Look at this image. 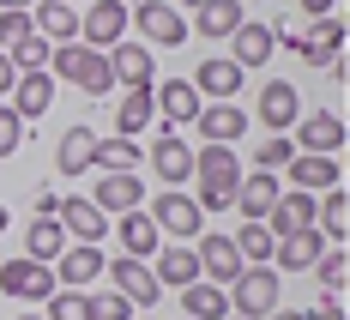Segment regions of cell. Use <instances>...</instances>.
<instances>
[{"instance_id":"1","label":"cell","mask_w":350,"mask_h":320,"mask_svg":"<svg viewBox=\"0 0 350 320\" xmlns=\"http://www.w3.org/2000/svg\"><path fill=\"white\" fill-rule=\"evenodd\" d=\"M242 157H236V145H206V151H193V181H200V194H193V206L200 212H224L230 200H236V181H242Z\"/></svg>"},{"instance_id":"2","label":"cell","mask_w":350,"mask_h":320,"mask_svg":"<svg viewBox=\"0 0 350 320\" xmlns=\"http://www.w3.org/2000/svg\"><path fill=\"white\" fill-rule=\"evenodd\" d=\"M278 272L272 266H242L236 272V284H230V315H242V320H266L272 308H278Z\"/></svg>"},{"instance_id":"3","label":"cell","mask_w":350,"mask_h":320,"mask_svg":"<svg viewBox=\"0 0 350 320\" xmlns=\"http://www.w3.org/2000/svg\"><path fill=\"white\" fill-rule=\"evenodd\" d=\"M145 217L157 224V236H206V212H200L193 194H181V187H163V194L145 206Z\"/></svg>"},{"instance_id":"4","label":"cell","mask_w":350,"mask_h":320,"mask_svg":"<svg viewBox=\"0 0 350 320\" xmlns=\"http://www.w3.org/2000/svg\"><path fill=\"white\" fill-rule=\"evenodd\" d=\"M79 42L97 49V55H109L115 42H127V6L121 0H91L79 12Z\"/></svg>"},{"instance_id":"5","label":"cell","mask_w":350,"mask_h":320,"mask_svg":"<svg viewBox=\"0 0 350 320\" xmlns=\"http://www.w3.org/2000/svg\"><path fill=\"white\" fill-rule=\"evenodd\" d=\"M127 25H139L145 42H163V49H181L187 42V18H181V6H170V0H139L127 12Z\"/></svg>"},{"instance_id":"6","label":"cell","mask_w":350,"mask_h":320,"mask_svg":"<svg viewBox=\"0 0 350 320\" xmlns=\"http://www.w3.org/2000/svg\"><path fill=\"white\" fill-rule=\"evenodd\" d=\"M85 200H91L103 217H121V212H139V206H145V187H139L133 170H103V181H97Z\"/></svg>"},{"instance_id":"7","label":"cell","mask_w":350,"mask_h":320,"mask_svg":"<svg viewBox=\"0 0 350 320\" xmlns=\"http://www.w3.org/2000/svg\"><path fill=\"white\" fill-rule=\"evenodd\" d=\"M0 290L18 296V302H49L55 296V272L18 254V260H0Z\"/></svg>"},{"instance_id":"8","label":"cell","mask_w":350,"mask_h":320,"mask_svg":"<svg viewBox=\"0 0 350 320\" xmlns=\"http://www.w3.org/2000/svg\"><path fill=\"white\" fill-rule=\"evenodd\" d=\"M103 278H115L109 290H121L133 308H151V302L163 296V284L151 278V266H145V260H127V254H115V260H109V266H103Z\"/></svg>"},{"instance_id":"9","label":"cell","mask_w":350,"mask_h":320,"mask_svg":"<svg viewBox=\"0 0 350 320\" xmlns=\"http://www.w3.org/2000/svg\"><path fill=\"white\" fill-rule=\"evenodd\" d=\"M290 145H296V151H308V157H338V151H345V121H338V115H326V109H320V115H302Z\"/></svg>"},{"instance_id":"10","label":"cell","mask_w":350,"mask_h":320,"mask_svg":"<svg viewBox=\"0 0 350 320\" xmlns=\"http://www.w3.org/2000/svg\"><path fill=\"white\" fill-rule=\"evenodd\" d=\"M103 248H91V242H72V248H61V260L49 266L55 272V284H67V290H85V284H97L103 278Z\"/></svg>"},{"instance_id":"11","label":"cell","mask_w":350,"mask_h":320,"mask_svg":"<svg viewBox=\"0 0 350 320\" xmlns=\"http://www.w3.org/2000/svg\"><path fill=\"white\" fill-rule=\"evenodd\" d=\"M151 170L163 176V187H181V181H193V145L175 139V127H163V133L151 139Z\"/></svg>"},{"instance_id":"12","label":"cell","mask_w":350,"mask_h":320,"mask_svg":"<svg viewBox=\"0 0 350 320\" xmlns=\"http://www.w3.org/2000/svg\"><path fill=\"white\" fill-rule=\"evenodd\" d=\"M187 85L200 91V103H206V97H211V103H230V97L242 91V67H236L230 55H206V61H200V72H193Z\"/></svg>"},{"instance_id":"13","label":"cell","mask_w":350,"mask_h":320,"mask_svg":"<svg viewBox=\"0 0 350 320\" xmlns=\"http://www.w3.org/2000/svg\"><path fill=\"white\" fill-rule=\"evenodd\" d=\"M103 61L115 72V91H151V49L145 42H115Z\"/></svg>"},{"instance_id":"14","label":"cell","mask_w":350,"mask_h":320,"mask_svg":"<svg viewBox=\"0 0 350 320\" xmlns=\"http://www.w3.org/2000/svg\"><path fill=\"white\" fill-rule=\"evenodd\" d=\"M193 260H200V278H206V284H224V290L236 284V272H242V254H236L230 236H200Z\"/></svg>"},{"instance_id":"15","label":"cell","mask_w":350,"mask_h":320,"mask_svg":"<svg viewBox=\"0 0 350 320\" xmlns=\"http://www.w3.org/2000/svg\"><path fill=\"white\" fill-rule=\"evenodd\" d=\"M314 217H320V200H314V194L284 187L278 206L266 212V230H272V236H296V230H314Z\"/></svg>"},{"instance_id":"16","label":"cell","mask_w":350,"mask_h":320,"mask_svg":"<svg viewBox=\"0 0 350 320\" xmlns=\"http://www.w3.org/2000/svg\"><path fill=\"white\" fill-rule=\"evenodd\" d=\"M115 242H121V254H127V260H145V266H151V260H157V248H163V236H157V224L145 217V206H139V212H121V217H115Z\"/></svg>"},{"instance_id":"17","label":"cell","mask_w":350,"mask_h":320,"mask_svg":"<svg viewBox=\"0 0 350 320\" xmlns=\"http://www.w3.org/2000/svg\"><path fill=\"white\" fill-rule=\"evenodd\" d=\"M193 127H200L206 145H236L247 133V109H236V103H200Z\"/></svg>"},{"instance_id":"18","label":"cell","mask_w":350,"mask_h":320,"mask_svg":"<svg viewBox=\"0 0 350 320\" xmlns=\"http://www.w3.org/2000/svg\"><path fill=\"white\" fill-rule=\"evenodd\" d=\"M296 121H302V97H296V85L272 79V85L260 91V127H266V133H290Z\"/></svg>"},{"instance_id":"19","label":"cell","mask_w":350,"mask_h":320,"mask_svg":"<svg viewBox=\"0 0 350 320\" xmlns=\"http://www.w3.org/2000/svg\"><path fill=\"white\" fill-rule=\"evenodd\" d=\"M284 170H290V187H296V194H332V187H338V157H308V151H296V157H290V163H284Z\"/></svg>"},{"instance_id":"20","label":"cell","mask_w":350,"mask_h":320,"mask_svg":"<svg viewBox=\"0 0 350 320\" xmlns=\"http://www.w3.org/2000/svg\"><path fill=\"white\" fill-rule=\"evenodd\" d=\"M278 194H284V181H278V176L254 170V176H242V181H236V200H230V206H242V217H247V224H266V212L278 206Z\"/></svg>"},{"instance_id":"21","label":"cell","mask_w":350,"mask_h":320,"mask_svg":"<svg viewBox=\"0 0 350 320\" xmlns=\"http://www.w3.org/2000/svg\"><path fill=\"white\" fill-rule=\"evenodd\" d=\"M326 248H332V242H326L320 230H296V236H278V248H272V260H278V266H272V272H314V260H320Z\"/></svg>"},{"instance_id":"22","label":"cell","mask_w":350,"mask_h":320,"mask_svg":"<svg viewBox=\"0 0 350 320\" xmlns=\"http://www.w3.org/2000/svg\"><path fill=\"white\" fill-rule=\"evenodd\" d=\"M31 25L42 42H79V6H67V0H36L31 6Z\"/></svg>"},{"instance_id":"23","label":"cell","mask_w":350,"mask_h":320,"mask_svg":"<svg viewBox=\"0 0 350 320\" xmlns=\"http://www.w3.org/2000/svg\"><path fill=\"white\" fill-rule=\"evenodd\" d=\"M55 224L67 230L72 242H91V248H97V242L109 236V217L97 212L91 200H79V194H72V200H61V212H55Z\"/></svg>"},{"instance_id":"24","label":"cell","mask_w":350,"mask_h":320,"mask_svg":"<svg viewBox=\"0 0 350 320\" xmlns=\"http://www.w3.org/2000/svg\"><path fill=\"white\" fill-rule=\"evenodd\" d=\"M6 97H12V103H6V109H12L18 121H36L42 109L55 103V79H49V72H18Z\"/></svg>"},{"instance_id":"25","label":"cell","mask_w":350,"mask_h":320,"mask_svg":"<svg viewBox=\"0 0 350 320\" xmlns=\"http://www.w3.org/2000/svg\"><path fill=\"white\" fill-rule=\"evenodd\" d=\"M230 42H236V49H230V61H236L242 72H247V67H266V61L278 55V42H272V25H254V18H242Z\"/></svg>"},{"instance_id":"26","label":"cell","mask_w":350,"mask_h":320,"mask_svg":"<svg viewBox=\"0 0 350 320\" xmlns=\"http://www.w3.org/2000/svg\"><path fill=\"white\" fill-rule=\"evenodd\" d=\"M151 103L163 115V127H181V121L200 115V91H193L187 79H163V91H151Z\"/></svg>"},{"instance_id":"27","label":"cell","mask_w":350,"mask_h":320,"mask_svg":"<svg viewBox=\"0 0 350 320\" xmlns=\"http://www.w3.org/2000/svg\"><path fill=\"white\" fill-rule=\"evenodd\" d=\"M236 25H242V0H211V6L193 12V25H187V31H200L206 42H230Z\"/></svg>"},{"instance_id":"28","label":"cell","mask_w":350,"mask_h":320,"mask_svg":"<svg viewBox=\"0 0 350 320\" xmlns=\"http://www.w3.org/2000/svg\"><path fill=\"white\" fill-rule=\"evenodd\" d=\"M151 91H157V85H151ZM151 91H121V109H115V139H139L145 127L157 121Z\"/></svg>"},{"instance_id":"29","label":"cell","mask_w":350,"mask_h":320,"mask_svg":"<svg viewBox=\"0 0 350 320\" xmlns=\"http://www.w3.org/2000/svg\"><path fill=\"white\" fill-rule=\"evenodd\" d=\"M61 248H67V230H61L55 217H31V224H25V260L55 266V260H61Z\"/></svg>"},{"instance_id":"30","label":"cell","mask_w":350,"mask_h":320,"mask_svg":"<svg viewBox=\"0 0 350 320\" xmlns=\"http://www.w3.org/2000/svg\"><path fill=\"white\" fill-rule=\"evenodd\" d=\"M91 157H97V133H91L85 121L67 127L61 145H55V170H61V176H79V170H91Z\"/></svg>"},{"instance_id":"31","label":"cell","mask_w":350,"mask_h":320,"mask_svg":"<svg viewBox=\"0 0 350 320\" xmlns=\"http://www.w3.org/2000/svg\"><path fill=\"white\" fill-rule=\"evenodd\" d=\"M181 315H187V320H224V315H230V290L193 278V284L181 290Z\"/></svg>"},{"instance_id":"32","label":"cell","mask_w":350,"mask_h":320,"mask_svg":"<svg viewBox=\"0 0 350 320\" xmlns=\"http://www.w3.org/2000/svg\"><path fill=\"white\" fill-rule=\"evenodd\" d=\"M338 49H345V25H338V18H320L314 31L302 36L296 61H308V67H326V61H338Z\"/></svg>"},{"instance_id":"33","label":"cell","mask_w":350,"mask_h":320,"mask_svg":"<svg viewBox=\"0 0 350 320\" xmlns=\"http://www.w3.org/2000/svg\"><path fill=\"white\" fill-rule=\"evenodd\" d=\"M151 278L157 284H175V290H187L193 278H200V260H193V248H157V260H151Z\"/></svg>"},{"instance_id":"34","label":"cell","mask_w":350,"mask_h":320,"mask_svg":"<svg viewBox=\"0 0 350 320\" xmlns=\"http://www.w3.org/2000/svg\"><path fill=\"white\" fill-rule=\"evenodd\" d=\"M314 230L326 236V242H332V248H345V236H350V200H345V187H332V194L320 200Z\"/></svg>"},{"instance_id":"35","label":"cell","mask_w":350,"mask_h":320,"mask_svg":"<svg viewBox=\"0 0 350 320\" xmlns=\"http://www.w3.org/2000/svg\"><path fill=\"white\" fill-rule=\"evenodd\" d=\"M230 242H236V254H242V266H272V248H278V236H272L266 224H242Z\"/></svg>"},{"instance_id":"36","label":"cell","mask_w":350,"mask_h":320,"mask_svg":"<svg viewBox=\"0 0 350 320\" xmlns=\"http://www.w3.org/2000/svg\"><path fill=\"white\" fill-rule=\"evenodd\" d=\"M91 55H97V49H85V42H61V49H49V79L79 85V72L91 67Z\"/></svg>"},{"instance_id":"37","label":"cell","mask_w":350,"mask_h":320,"mask_svg":"<svg viewBox=\"0 0 350 320\" xmlns=\"http://www.w3.org/2000/svg\"><path fill=\"white\" fill-rule=\"evenodd\" d=\"M314 278L326 284V296H345V278H350V254L345 248H326L314 260Z\"/></svg>"},{"instance_id":"38","label":"cell","mask_w":350,"mask_h":320,"mask_svg":"<svg viewBox=\"0 0 350 320\" xmlns=\"http://www.w3.org/2000/svg\"><path fill=\"white\" fill-rule=\"evenodd\" d=\"M133 163H139V145L133 139H97L91 170H133Z\"/></svg>"},{"instance_id":"39","label":"cell","mask_w":350,"mask_h":320,"mask_svg":"<svg viewBox=\"0 0 350 320\" xmlns=\"http://www.w3.org/2000/svg\"><path fill=\"white\" fill-rule=\"evenodd\" d=\"M85 302H91V320H133V302L121 290H85Z\"/></svg>"},{"instance_id":"40","label":"cell","mask_w":350,"mask_h":320,"mask_svg":"<svg viewBox=\"0 0 350 320\" xmlns=\"http://www.w3.org/2000/svg\"><path fill=\"white\" fill-rule=\"evenodd\" d=\"M290 157H296V145L284 139V133H272V139H260V151H254V170H266V176H272V170H284Z\"/></svg>"},{"instance_id":"41","label":"cell","mask_w":350,"mask_h":320,"mask_svg":"<svg viewBox=\"0 0 350 320\" xmlns=\"http://www.w3.org/2000/svg\"><path fill=\"white\" fill-rule=\"evenodd\" d=\"M49 320H91L85 290H55V296H49Z\"/></svg>"},{"instance_id":"42","label":"cell","mask_w":350,"mask_h":320,"mask_svg":"<svg viewBox=\"0 0 350 320\" xmlns=\"http://www.w3.org/2000/svg\"><path fill=\"white\" fill-rule=\"evenodd\" d=\"M79 91H85V97H109V91H115V72H109L103 55H91V67L79 72Z\"/></svg>"},{"instance_id":"43","label":"cell","mask_w":350,"mask_h":320,"mask_svg":"<svg viewBox=\"0 0 350 320\" xmlns=\"http://www.w3.org/2000/svg\"><path fill=\"white\" fill-rule=\"evenodd\" d=\"M18 145H25V121L0 103V157H18Z\"/></svg>"},{"instance_id":"44","label":"cell","mask_w":350,"mask_h":320,"mask_svg":"<svg viewBox=\"0 0 350 320\" xmlns=\"http://www.w3.org/2000/svg\"><path fill=\"white\" fill-rule=\"evenodd\" d=\"M36 25H31V12H0V55L12 49V42H25Z\"/></svg>"},{"instance_id":"45","label":"cell","mask_w":350,"mask_h":320,"mask_svg":"<svg viewBox=\"0 0 350 320\" xmlns=\"http://www.w3.org/2000/svg\"><path fill=\"white\" fill-rule=\"evenodd\" d=\"M308 320H345V308H338V296H320L314 308H308Z\"/></svg>"},{"instance_id":"46","label":"cell","mask_w":350,"mask_h":320,"mask_svg":"<svg viewBox=\"0 0 350 320\" xmlns=\"http://www.w3.org/2000/svg\"><path fill=\"white\" fill-rule=\"evenodd\" d=\"M61 212V194H55V187H42V194H36V217H55Z\"/></svg>"},{"instance_id":"47","label":"cell","mask_w":350,"mask_h":320,"mask_svg":"<svg viewBox=\"0 0 350 320\" xmlns=\"http://www.w3.org/2000/svg\"><path fill=\"white\" fill-rule=\"evenodd\" d=\"M302 12L320 25V18H332V12H338V0H302Z\"/></svg>"},{"instance_id":"48","label":"cell","mask_w":350,"mask_h":320,"mask_svg":"<svg viewBox=\"0 0 350 320\" xmlns=\"http://www.w3.org/2000/svg\"><path fill=\"white\" fill-rule=\"evenodd\" d=\"M266 320H308V308H272Z\"/></svg>"},{"instance_id":"49","label":"cell","mask_w":350,"mask_h":320,"mask_svg":"<svg viewBox=\"0 0 350 320\" xmlns=\"http://www.w3.org/2000/svg\"><path fill=\"white\" fill-rule=\"evenodd\" d=\"M12 79H18V72H12V61L0 55V91H12Z\"/></svg>"},{"instance_id":"50","label":"cell","mask_w":350,"mask_h":320,"mask_svg":"<svg viewBox=\"0 0 350 320\" xmlns=\"http://www.w3.org/2000/svg\"><path fill=\"white\" fill-rule=\"evenodd\" d=\"M36 0H0V12H31Z\"/></svg>"},{"instance_id":"51","label":"cell","mask_w":350,"mask_h":320,"mask_svg":"<svg viewBox=\"0 0 350 320\" xmlns=\"http://www.w3.org/2000/svg\"><path fill=\"white\" fill-rule=\"evenodd\" d=\"M6 224H12V212H6V206H0V236H6Z\"/></svg>"},{"instance_id":"52","label":"cell","mask_w":350,"mask_h":320,"mask_svg":"<svg viewBox=\"0 0 350 320\" xmlns=\"http://www.w3.org/2000/svg\"><path fill=\"white\" fill-rule=\"evenodd\" d=\"M181 6H193V12H200V6H211V0H181Z\"/></svg>"},{"instance_id":"53","label":"cell","mask_w":350,"mask_h":320,"mask_svg":"<svg viewBox=\"0 0 350 320\" xmlns=\"http://www.w3.org/2000/svg\"><path fill=\"white\" fill-rule=\"evenodd\" d=\"M224 320H242V315H224Z\"/></svg>"},{"instance_id":"54","label":"cell","mask_w":350,"mask_h":320,"mask_svg":"<svg viewBox=\"0 0 350 320\" xmlns=\"http://www.w3.org/2000/svg\"><path fill=\"white\" fill-rule=\"evenodd\" d=\"M121 6H127V0H121Z\"/></svg>"},{"instance_id":"55","label":"cell","mask_w":350,"mask_h":320,"mask_svg":"<svg viewBox=\"0 0 350 320\" xmlns=\"http://www.w3.org/2000/svg\"><path fill=\"white\" fill-rule=\"evenodd\" d=\"M67 6H72V0H67Z\"/></svg>"},{"instance_id":"56","label":"cell","mask_w":350,"mask_h":320,"mask_svg":"<svg viewBox=\"0 0 350 320\" xmlns=\"http://www.w3.org/2000/svg\"><path fill=\"white\" fill-rule=\"evenodd\" d=\"M181 320H187V315H181Z\"/></svg>"}]
</instances>
